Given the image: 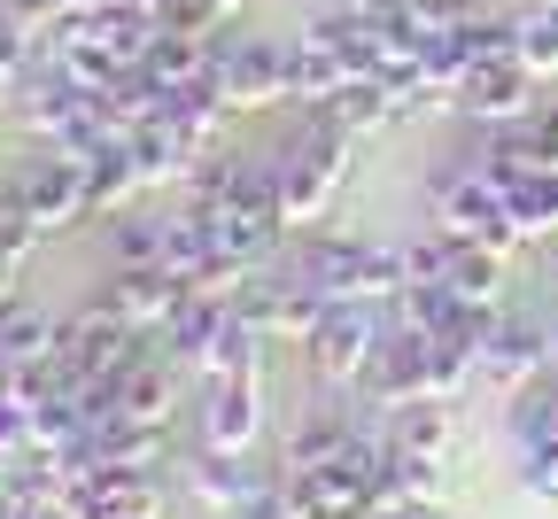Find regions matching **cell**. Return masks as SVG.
<instances>
[{
	"label": "cell",
	"mask_w": 558,
	"mask_h": 519,
	"mask_svg": "<svg viewBox=\"0 0 558 519\" xmlns=\"http://www.w3.org/2000/svg\"><path fill=\"white\" fill-rule=\"evenodd\" d=\"M318 117H326L333 132H349V140H365V132L396 124V86H388V79H349L333 101H318Z\"/></svg>",
	"instance_id": "23"
},
{
	"label": "cell",
	"mask_w": 558,
	"mask_h": 519,
	"mask_svg": "<svg viewBox=\"0 0 558 519\" xmlns=\"http://www.w3.org/2000/svg\"><path fill=\"white\" fill-rule=\"evenodd\" d=\"M388 334H396V311H380V303H326V318L311 326L303 349H311V364H318L333 388H357Z\"/></svg>",
	"instance_id": "6"
},
{
	"label": "cell",
	"mask_w": 558,
	"mask_h": 519,
	"mask_svg": "<svg viewBox=\"0 0 558 519\" xmlns=\"http://www.w3.org/2000/svg\"><path fill=\"white\" fill-rule=\"evenodd\" d=\"M295 271L326 294V303H396L411 287L403 241H349V233H311Z\"/></svg>",
	"instance_id": "2"
},
{
	"label": "cell",
	"mask_w": 558,
	"mask_h": 519,
	"mask_svg": "<svg viewBox=\"0 0 558 519\" xmlns=\"http://www.w3.org/2000/svg\"><path fill=\"white\" fill-rule=\"evenodd\" d=\"M543 373H550L543 318L505 311L497 326H488V341H481V381H488V388H505V396H520V388H527V381H543Z\"/></svg>",
	"instance_id": "10"
},
{
	"label": "cell",
	"mask_w": 558,
	"mask_h": 519,
	"mask_svg": "<svg viewBox=\"0 0 558 519\" xmlns=\"http://www.w3.org/2000/svg\"><path fill=\"white\" fill-rule=\"evenodd\" d=\"M24 450H32V411L0 388V458H24Z\"/></svg>",
	"instance_id": "35"
},
{
	"label": "cell",
	"mask_w": 558,
	"mask_h": 519,
	"mask_svg": "<svg viewBox=\"0 0 558 519\" xmlns=\"http://www.w3.org/2000/svg\"><path fill=\"white\" fill-rule=\"evenodd\" d=\"M101 519H117V511H101Z\"/></svg>",
	"instance_id": "41"
},
{
	"label": "cell",
	"mask_w": 558,
	"mask_h": 519,
	"mask_svg": "<svg viewBox=\"0 0 558 519\" xmlns=\"http://www.w3.org/2000/svg\"><path fill=\"white\" fill-rule=\"evenodd\" d=\"M435 217H442V233L481 241V249H497V256L527 241V233H520V217H512V194L481 171V156H473V164L435 171Z\"/></svg>",
	"instance_id": "4"
},
{
	"label": "cell",
	"mask_w": 558,
	"mask_h": 519,
	"mask_svg": "<svg viewBox=\"0 0 558 519\" xmlns=\"http://www.w3.org/2000/svg\"><path fill=\"white\" fill-rule=\"evenodd\" d=\"M47 62V39L24 24V16H9L0 9V109H16V94L32 86V70Z\"/></svg>",
	"instance_id": "26"
},
{
	"label": "cell",
	"mask_w": 558,
	"mask_h": 519,
	"mask_svg": "<svg viewBox=\"0 0 558 519\" xmlns=\"http://www.w3.org/2000/svg\"><path fill=\"white\" fill-rule=\"evenodd\" d=\"M9 504H16V496H9ZM9 504H0V519H9Z\"/></svg>",
	"instance_id": "40"
},
{
	"label": "cell",
	"mask_w": 558,
	"mask_h": 519,
	"mask_svg": "<svg viewBox=\"0 0 558 519\" xmlns=\"http://www.w3.org/2000/svg\"><path fill=\"white\" fill-rule=\"evenodd\" d=\"M39 241H54V233L32 217V202H24V194H16V179H9V186H0V256H16V264H24Z\"/></svg>",
	"instance_id": "31"
},
{
	"label": "cell",
	"mask_w": 558,
	"mask_h": 519,
	"mask_svg": "<svg viewBox=\"0 0 558 519\" xmlns=\"http://www.w3.org/2000/svg\"><path fill=\"white\" fill-rule=\"evenodd\" d=\"M442 287L458 294L465 311H497V303H505V256L481 249V241L442 233Z\"/></svg>",
	"instance_id": "16"
},
{
	"label": "cell",
	"mask_w": 558,
	"mask_h": 519,
	"mask_svg": "<svg viewBox=\"0 0 558 519\" xmlns=\"http://www.w3.org/2000/svg\"><path fill=\"white\" fill-rule=\"evenodd\" d=\"M520 488L558 504V442H550V450H520Z\"/></svg>",
	"instance_id": "34"
},
{
	"label": "cell",
	"mask_w": 558,
	"mask_h": 519,
	"mask_svg": "<svg viewBox=\"0 0 558 519\" xmlns=\"http://www.w3.org/2000/svg\"><path fill=\"white\" fill-rule=\"evenodd\" d=\"M396 16L418 32V39H435V32H458L481 16V0H396Z\"/></svg>",
	"instance_id": "33"
},
{
	"label": "cell",
	"mask_w": 558,
	"mask_h": 519,
	"mask_svg": "<svg viewBox=\"0 0 558 519\" xmlns=\"http://www.w3.org/2000/svg\"><path fill=\"white\" fill-rule=\"evenodd\" d=\"M357 147H365V140H349V132H333L318 109H303V124L271 147L279 209H288V226H303V217H326V202L341 194V179L357 171Z\"/></svg>",
	"instance_id": "1"
},
{
	"label": "cell",
	"mask_w": 558,
	"mask_h": 519,
	"mask_svg": "<svg viewBox=\"0 0 558 519\" xmlns=\"http://www.w3.org/2000/svg\"><path fill=\"white\" fill-rule=\"evenodd\" d=\"M16 194L32 202V217L47 233H70V226H86L94 209V186H86V164L78 156H62V147H39V156L16 164Z\"/></svg>",
	"instance_id": "8"
},
{
	"label": "cell",
	"mask_w": 558,
	"mask_h": 519,
	"mask_svg": "<svg viewBox=\"0 0 558 519\" xmlns=\"http://www.w3.org/2000/svg\"><path fill=\"white\" fill-rule=\"evenodd\" d=\"M209 233H218V249L241 271H256L279 241H288V217H279V209H209Z\"/></svg>",
	"instance_id": "21"
},
{
	"label": "cell",
	"mask_w": 558,
	"mask_h": 519,
	"mask_svg": "<svg viewBox=\"0 0 558 519\" xmlns=\"http://www.w3.org/2000/svg\"><path fill=\"white\" fill-rule=\"evenodd\" d=\"M140 70H148V79L163 86V94H179V86H194V79H209V39L202 32H156V47H148V62H140Z\"/></svg>",
	"instance_id": "24"
},
{
	"label": "cell",
	"mask_w": 558,
	"mask_h": 519,
	"mask_svg": "<svg viewBox=\"0 0 558 519\" xmlns=\"http://www.w3.org/2000/svg\"><path fill=\"white\" fill-rule=\"evenodd\" d=\"M535 86H543V79H535V70L505 55V62H481V70H473V79H465V94H458V109H465L473 124H520V117H535V101H543Z\"/></svg>",
	"instance_id": "12"
},
{
	"label": "cell",
	"mask_w": 558,
	"mask_h": 519,
	"mask_svg": "<svg viewBox=\"0 0 558 519\" xmlns=\"http://www.w3.org/2000/svg\"><path fill=\"white\" fill-rule=\"evenodd\" d=\"M365 403H380V411H403V403H418L427 396V334H411V326H396L388 341H380V357L365 364Z\"/></svg>",
	"instance_id": "14"
},
{
	"label": "cell",
	"mask_w": 558,
	"mask_h": 519,
	"mask_svg": "<svg viewBox=\"0 0 558 519\" xmlns=\"http://www.w3.org/2000/svg\"><path fill=\"white\" fill-rule=\"evenodd\" d=\"M0 349H9V364H54V349H62V326H54L47 311L16 303L9 318H0Z\"/></svg>",
	"instance_id": "29"
},
{
	"label": "cell",
	"mask_w": 558,
	"mask_h": 519,
	"mask_svg": "<svg viewBox=\"0 0 558 519\" xmlns=\"http://www.w3.org/2000/svg\"><path fill=\"white\" fill-rule=\"evenodd\" d=\"M16 311V256H0V318Z\"/></svg>",
	"instance_id": "37"
},
{
	"label": "cell",
	"mask_w": 558,
	"mask_h": 519,
	"mask_svg": "<svg viewBox=\"0 0 558 519\" xmlns=\"http://www.w3.org/2000/svg\"><path fill=\"white\" fill-rule=\"evenodd\" d=\"M156 334H140L132 318H117L109 303H94V311H78V318H62V349H54V388H70V396H94V388H117L140 357H156L148 349Z\"/></svg>",
	"instance_id": "3"
},
{
	"label": "cell",
	"mask_w": 558,
	"mask_h": 519,
	"mask_svg": "<svg viewBox=\"0 0 558 519\" xmlns=\"http://www.w3.org/2000/svg\"><path fill=\"white\" fill-rule=\"evenodd\" d=\"M505 426H512V442H520V450H550V442H558V373L527 381V388L512 396Z\"/></svg>",
	"instance_id": "25"
},
{
	"label": "cell",
	"mask_w": 558,
	"mask_h": 519,
	"mask_svg": "<svg viewBox=\"0 0 558 519\" xmlns=\"http://www.w3.org/2000/svg\"><path fill=\"white\" fill-rule=\"evenodd\" d=\"M264 434V364L202 381V450H256Z\"/></svg>",
	"instance_id": "9"
},
{
	"label": "cell",
	"mask_w": 558,
	"mask_h": 519,
	"mask_svg": "<svg viewBox=\"0 0 558 519\" xmlns=\"http://www.w3.org/2000/svg\"><path fill=\"white\" fill-rule=\"evenodd\" d=\"M209 79L226 86L233 109L295 101V94H288V47H279V39H256V32H241V39H209Z\"/></svg>",
	"instance_id": "7"
},
{
	"label": "cell",
	"mask_w": 558,
	"mask_h": 519,
	"mask_svg": "<svg viewBox=\"0 0 558 519\" xmlns=\"http://www.w3.org/2000/svg\"><path fill=\"white\" fill-rule=\"evenodd\" d=\"M388 434H396V450H427V458H450V403L418 396V403L388 411Z\"/></svg>",
	"instance_id": "27"
},
{
	"label": "cell",
	"mask_w": 558,
	"mask_h": 519,
	"mask_svg": "<svg viewBox=\"0 0 558 519\" xmlns=\"http://www.w3.org/2000/svg\"><path fill=\"white\" fill-rule=\"evenodd\" d=\"M527 132H535V147H543V156L558 164V101H535V117H520Z\"/></svg>",
	"instance_id": "36"
},
{
	"label": "cell",
	"mask_w": 558,
	"mask_h": 519,
	"mask_svg": "<svg viewBox=\"0 0 558 519\" xmlns=\"http://www.w3.org/2000/svg\"><path fill=\"white\" fill-rule=\"evenodd\" d=\"M357 434H365V419L357 411H311L295 434H288V450H279V466L288 473H311V466H333V458H349L357 450Z\"/></svg>",
	"instance_id": "19"
},
{
	"label": "cell",
	"mask_w": 558,
	"mask_h": 519,
	"mask_svg": "<svg viewBox=\"0 0 558 519\" xmlns=\"http://www.w3.org/2000/svg\"><path fill=\"white\" fill-rule=\"evenodd\" d=\"M264 488H271V473H264L248 450H194V458H186V496H194L202 511H218V519H241Z\"/></svg>",
	"instance_id": "11"
},
{
	"label": "cell",
	"mask_w": 558,
	"mask_h": 519,
	"mask_svg": "<svg viewBox=\"0 0 558 519\" xmlns=\"http://www.w3.org/2000/svg\"><path fill=\"white\" fill-rule=\"evenodd\" d=\"M163 117L202 147V156H209V147H226V132H233V101H226V86L218 79H194V86H179V94H163Z\"/></svg>",
	"instance_id": "18"
},
{
	"label": "cell",
	"mask_w": 558,
	"mask_h": 519,
	"mask_svg": "<svg viewBox=\"0 0 558 519\" xmlns=\"http://www.w3.org/2000/svg\"><path fill=\"white\" fill-rule=\"evenodd\" d=\"M505 194H512V217H520L527 241L558 233V171H535V179H520V186H505Z\"/></svg>",
	"instance_id": "30"
},
{
	"label": "cell",
	"mask_w": 558,
	"mask_h": 519,
	"mask_svg": "<svg viewBox=\"0 0 558 519\" xmlns=\"http://www.w3.org/2000/svg\"><path fill=\"white\" fill-rule=\"evenodd\" d=\"M373 519H450L442 504H396V511H373Z\"/></svg>",
	"instance_id": "38"
},
{
	"label": "cell",
	"mask_w": 558,
	"mask_h": 519,
	"mask_svg": "<svg viewBox=\"0 0 558 519\" xmlns=\"http://www.w3.org/2000/svg\"><path fill=\"white\" fill-rule=\"evenodd\" d=\"M179 271H163V264H109V287H101V303L117 311V318H132L140 334H163V318L179 311Z\"/></svg>",
	"instance_id": "13"
},
{
	"label": "cell",
	"mask_w": 558,
	"mask_h": 519,
	"mask_svg": "<svg viewBox=\"0 0 558 519\" xmlns=\"http://www.w3.org/2000/svg\"><path fill=\"white\" fill-rule=\"evenodd\" d=\"M349 79H365V70H357V62H349V55H333L326 39H311V32H303V39L288 47V94H295L303 109H318V101H333V94H341Z\"/></svg>",
	"instance_id": "20"
},
{
	"label": "cell",
	"mask_w": 558,
	"mask_h": 519,
	"mask_svg": "<svg viewBox=\"0 0 558 519\" xmlns=\"http://www.w3.org/2000/svg\"><path fill=\"white\" fill-rule=\"evenodd\" d=\"M179 373H186V364H171L163 349H156V357H140L132 373L109 388V396H117V419H140V426H171V419H179Z\"/></svg>",
	"instance_id": "15"
},
{
	"label": "cell",
	"mask_w": 558,
	"mask_h": 519,
	"mask_svg": "<svg viewBox=\"0 0 558 519\" xmlns=\"http://www.w3.org/2000/svg\"><path fill=\"white\" fill-rule=\"evenodd\" d=\"M0 381H9V349H0Z\"/></svg>",
	"instance_id": "39"
},
{
	"label": "cell",
	"mask_w": 558,
	"mask_h": 519,
	"mask_svg": "<svg viewBox=\"0 0 558 519\" xmlns=\"http://www.w3.org/2000/svg\"><path fill=\"white\" fill-rule=\"evenodd\" d=\"M550 9H558V0H550Z\"/></svg>",
	"instance_id": "42"
},
{
	"label": "cell",
	"mask_w": 558,
	"mask_h": 519,
	"mask_svg": "<svg viewBox=\"0 0 558 519\" xmlns=\"http://www.w3.org/2000/svg\"><path fill=\"white\" fill-rule=\"evenodd\" d=\"M202 147L171 124V117H148V124H132V164H140V186H186Z\"/></svg>",
	"instance_id": "17"
},
{
	"label": "cell",
	"mask_w": 558,
	"mask_h": 519,
	"mask_svg": "<svg viewBox=\"0 0 558 519\" xmlns=\"http://www.w3.org/2000/svg\"><path fill=\"white\" fill-rule=\"evenodd\" d=\"M465 303L442 287V279H411L403 294H396V326H411V334H427V341H450V334H465Z\"/></svg>",
	"instance_id": "22"
},
{
	"label": "cell",
	"mask_w": 558,
	"mask_h": 519,
	"mask_svg": "<svg viewBox=\"0 0 558 519\" xmlns=\"http://www.w3.org/2000/svg\"><path fill=\"white\" fill-rule=\"evenodd\" d=\"M512 62H527L535 79H558V9L535 0V9L512 16Z\"/></svg>",
	"instance_id": "28"
},
{
	"label": "cell",
	"mask_w": 558,
	"mask_h": 519,
	"mask_svg": "<svg viewBox=\"0 0 558 519\" xmlns=\"http://www.w3.org/2000/svg\"><path fill=\"white\" fill-rule=\"evenodd\" d=\"M109 264H163V217H132V209H117Z\"/></svg>",
	"instance_id": "32"
},
{
	"label": "cell",
	"mask_w": 558,
	"mask_h": 519,
	"mask_svg": "<svg viewBox=\"0 0 558 519\" xmlns=\"http://www.w3.org/2000/svg\"><path fill=\"white\" fill-rule=\"evenodd\" d=\"M233 311H241L264 341H311V326L326 318V294H318L295 264H288V271H264V264H256V271L233 279Z\"/></svg>",
	"instance_id": "5"
}]
</instances>
